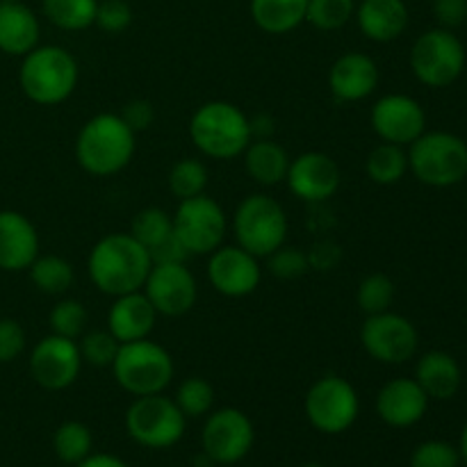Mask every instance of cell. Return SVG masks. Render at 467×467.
Returning <instances> with one entry per match:
<instances>
[{
	"instance_id": "6da1fadb",
	"label": "cell",
	"mask_w": 467,
	"mask_h": 467,
	"mask_svg": "<svg viewBox=\"0 0 467 467\" xmlns=\"http://www.w3.org/2000/svg\"><path fill=\"white\" fill-rule=\"evenodd\" d=\"M153 260L130 233H109L89 251L87 272L96 290L108 296H121L144 287Z\"/></svg>"
},
{
	"instance_id": "7a4b0ae2",
	"label": "cell",
	"mask_w": 467,
	"mask_h": 467,
	"mask_svg": "<svg viewBox=\"0 0 467 467\" xmlns=\"http://www.w3.org/2000/svg\"><path fill=\"white\" fill-rule=\"evenodd\" d=\"M137 150V132L128 128L121 114L100 112L80 128L76 137V160L82 171L96 178L121 173Z\"/></svg>"
},
{
	"instance_id": "3957f363",
	"label": "cell",
	"mask_w": 467,
	"mask_h": 467,
	"mask_svg": "<svg viewBox=\"0 0 467 467\" xmlns=\"http://www.w3.org/2000/svg\"><path fill=\"white\" fill-rule=\"evenodd\" d=\"M80 78L76 57L62 46H36L21 57L18 85L27 100L44 108L64 103L73 96Z\"/></svg>"
},
{
	"instance_id": "277c9868",
	"label": "cell",
	"mask_w": 467,
	"mask_h": 467,
	"mask_svg": "<svg viewBox=\"0 0 467 467\" xmlns=\"http://www.w3.org/2000/svg\"><path fill=\"white\" fill-rule=\"evenodd\" d=\"M190 140L205 158H242L254 140L251 119L228 100H208L192 114Z\"/></svg>"
},
{
	"instance_id": "5b68a950",
	"label": "cell",
	"mask_w": 467,
	"mask_h": 467,
	"mask_svg": "<svg viewBox=\"0 0 467 467\" xmlns=\"http://www.w3.org/2000/svg\"><path fill=\"white\" fill-rule=\"evenodd\" d=\"M409 171L422 185L454 187L467 176V141L454 132L424 130L409 146Z\"/></svg>"
},
{
	"instance_id": "8992f818",
	"label": "cell",
	"mask_w": 467,
	"mask_h": 467,
	"mask_svg": "<svg viewBox=\"0 0 467 467\" xmlns=\"http://www.w3.org/2000/svg\"><path fill=\"white\" fill-rule=\"evenodd\" d=\"M109 369L114 381L128 395H160L173 379V358L162 345L144 337L137 342H123Z\"/></svg>"
},
{
	"instance_id": "52a82bcc",
	"label": "cell",
	"mask_w": 467,
	"mask_h": 467,
	"mask_svg": "<svg viewBox=\"0 0 467 467\" xmlns=\"http://www.w3.org/2000/svg\"><path fill=\"white\" fill-rule=\"evenodd\" d=\"M287 214L274 196L249 194L240 201L233 214V233L237 246L249 251L255 258H267L269 254L287 242Z\"/></svg>"
},
{
	"instance_id": "ba28073f",
	"label": "cell",
	"mask_w": 467,
	"mask_h": 467,
	"mask_svg": "<svg viewBox=\"0 0 467 467\" xmlns=\"http://www.w3.org/2000/svg\"><path fill=\"white\" fill-rule=\"evenodd\" d=\"M410 71L431 89L454 85L465 68V46L445 27H433L420 35L410 48Z\"/></svg>"
},
{
	"instance_id": "9c48e42d",
	"label": "cell",
	"mask_w": 467,
	"mask_h": 467,
	"mask_svg": "<svg viewBox=\"0 0 467 467\" xmlns=\"http://www.w3.org/2000/svg\"><path fill=\"white\" fill-rule=\"evenodd\" d=\"M187 418L171 397H135L126 413V429L132 441L149 450H167L185 436Z\"/></svg>"
},
{
	"instance_id": "30bf717a",
	"label": "cell",
	"mask_w": 467,
	"mask_h": 467,
	"mask_svg": "<svg viewBox=\"0 0 467 467\" xmlns=\"http://www.w3.org/2000/svg\"><path fill=\"white\" fill-rule=\"evenodd\" d=\"M304 409L306 418L317 431L337 436L351 429V424L358 420V392L347 379L327 374L308 388Z\"/></svg>"
},
{
	"instance_id": "8fae6325",
	"label": "cell",
	"mask_w": 467,
	"mask_h": 467,
	"mask_svg": "<svg viewBox=\"0 0 467 467\" xmlns=\"http://www.w3.org/2000/svg\"><path fill=\"white\" fill-rule=\"evenodd\" d=\"M173 217V233L190 255H210L223 244L228 233L226 210L210 196L178 201Z\"/></svg>"
},
{
	"instance_id": "7c38bea8",
	"label": "cell",
	"mask_w": 467,
	"mask_h": 467,
	"mask_svg": "<svg viewBox=\"0 0 467 467\" xmlns=\"http://www.w3.org/2000/svg\"><path fill=\"white\" fill-rule=\"evenodd\" d=\"M360 345L377 363L404 365L418 354L420 336L409 317L386 310L365 317L360 327Z\"/></svg>"
},
{
	"instance_id": "4fadbf2b",
	"label": "cell",
	"mask_w": 467,
	"mask_h": 467,
	"mask_svg": "<svg viewBox=\"0 0 467 467\" xmlns=\"http://www.w3.org/2000/svg\"><path fill=\"white\" fill-rule=\"evenodd\" d=\"M141 292L162 317H182L199 299V285L185 263H153Z\"/></svg>"
},
{
	"instance_id": "5bb4252c",
	"label": "cell",
	"mask_w": 467,
	"mask_h": 467,
	"mask_svg": "<svg viewBox=\"0 0 467 467\" xmlns=\"http://www.w3.org/2000/svg\"><path fill=\"white\" fill-rule=\"evenodd\" d=\"M254 424L240 409H219L208 413L203 427V451L213 463H240L254 447Z\"/></svg>"
},
{
	"instance_id": "9a60e30c",
	"label": "cell",
	"mask_w": 467,
	"mask_h": 467,
	"mask_svg": "<svg viewBox=\"0 0 467 467\" xmlns=\"http://www.w3.org/2000/svg\"><path fill=\"white\" fill-rule=\"evenodd\" d=\"M82 365L85 363H82L80 349H78V340L50 333L32 347L30 374L36 386H41L44 390H67L78 381Z\"/></svg>"
},
{
	"instance_id": "2e32d148",
	"label": "cell",
	"mask_w": 467,
	"mask_h": 467,
	"mask_svg": "<svg viewBox=\"0 0 467 467\" xmlns=\"http://www.w3.org/2000/svg\"><path fill=\"white\" fill-rule=\"evenodd\" d=\"M208 281L228 299H244L258 290L263 269L255 255L237 244H222L208 255Z\"/></svg>"
},
{
	"instance_id": "e0dca14e",
	"label": "cell",
	"mask_w": 467,
	"mask_h": 467,
	"mask_svg": "<svg viewBox=\"0 0 467 467\" xmlns=\"http://www.w3.org/2000/svg\"><path fill=\"white\" fill-rule=\"evenodd\" d=\"M369 126L381 141L410 146L427 130V114L409 94H386L372 105Z\"/></svg>"
},
{
	"instance_id": "ac0fdd59",
	"label": "cell",
	"mask_w": 467,
	"mask_h": 467,
	"mask_svg": "<svg viewBox=\"0 0 467 467\" xmlns=\"http://www.w3.org/2000/svg\"><path fill=\"white\" fill-rule=\"evenodd\" d=\"M285 182L299 201L324 203L340 190L342 171L331 155L322 150H308L292 158Z\"/></svg>"
},
{
	"instance_id": "d6986e66",
	"label": "cell",
	"mask_w": 467,
	"mask_h": 467,
	"mask_svg": "<svg viewBox=\"0 0 467 467\" xmlns=\"http://www.w3.org/2000/svg\"><path fill=\"white\" fill-rule=\"evenodd\" d=\"M381 73L379 64L365 53H345L331 64L328 87L337 103H358L377 91Z\"/></svg>"
},
{
	"instance_id": "ffe728a7",
	"label": "cell",
	"mask_w": 467,
	"mask_h": 467,
	"mask_svg": "<svg viewBox=\"0 0 467 467\" xmlns=\"http://www.w3.org/2000/svg\"><path fill=\"white\" fill-rule=\"evenodd\" d=\"M429 401L431 400L415 379H392L379 390L377 413L388 427L409 429L427 415Z\"/></svg>"
},
{
	"instance_id": "44dd1931",
	"label": "cell",
	"mask_w": 467,
	"mask_h": 467,
	"mask_svg": "<svg viewBox=\"0 0 467 467\" xmlns=\"http://www.w3.org/2000/svg\"><path fill=\"white\" fill-rule=\"evenodd\" d=\"M39 255V233L18 210H0V269L27 272Z\"/></svg>"
},
{
	"instance_id": "7402d4cb",
	"label": "cell",
	"mask_w": 467,
	"mask_h": 467,
	"mask_svg": "<svg viewBox=\"0 0 467 467\" xmlns=\"http://www.w3.org/2000/svg\"><path fill=\"white\" fill-rule=\"evenodd\" d=\"M158 317L160 315L155 313L153 304L146 299L144 292H128V295L114 296V304L108 313V331L121 345L144 340L153 333Z\"/></svg>"
},
{
	"instance_id": "603a6c76",
	"label": "cell",
	"mask_w": 467,
	"mask_h": 467,
	"mask_svg": "<svg viewBox=\"0 0 467 467\" xmlns=\"http://www.w3.org/2000/svg\"><path fill=\"white\" fill-rule=\"evenodd\" d=\"M354 18L365 39L390 44L409 27V7L404 0H360Z\"/></svg>"
},
{
	"instance_id": "cb8c5ba5",
	"label": "cell",
	"mask_w": 467,
	"mask_h": 467,
	"mask_svg": "<svg viewBox=\"0 0 467 467\" xmlns=\"http://www.w3.org/2000/svg\"><path fill=\"white\" fill-rule=\"evenodd\" d=\"M41 26L36 14L21 0H0V53L23 57L39 46Z\"/></svg>"
},
{
	"instance_id": "d4e9b609",
	"label": "cell",
	"mask_w": 467,
	"mask_h": 467,
	"mask_svg": "<svg viewBox=\"0 0 467 467\" xmlns=\"http://www.w3.org/2000/svg\"><path fill=\"white\" fill-rule=\"evenodd\" d=\"M413 379L427 392L429 400L447 401L461 390L463 374H461V365L454 356L447 354V351L433 349L420 356Z\"/></svg>"
},
{
	"instance_id": "484cf974",
	"label": "cell",
	"mask_w": 467,
	"mask_h": 467,
	"mask_svg": "<svg viewBox=\"0 0 467 467\" xmlns=\"http://www.w3.org/2000/svg\"><path fill=\"white\" fill-rule=\"evenodd\" d=\"M242 160H244V169L251 181L263 187H276L285 182L292 162L285 146L274 141L272 137L251 140V144L242 153Z\"/></svg>"
},
{
	"instance_id": "4316f807",
	"label": "cell",
	"mask_w": 467,
	"mask_h": 467,
	"mask_svg": "<svg viewBox=\"0 0 467 467\" xmlns=\"http://www.w3.org/2000/svg\"><path fill=\"white\" fill-rule=\"evenodd\" d=\"M308 0H251L249 12L255 26L267 35H287L306 23Z\"/></svg>"
},
{
	"instance_id": "83f0119b",
	"label": "cell",
	"mask_w": 467,
	"mask_h": 467,
	"mask_svg": "<svg viewBox=\"0 0 467 467\" xmlns=\"http://www.w3.org/2000/svg\"><path fill=\"white\" fill-rule=\"evenodd\" d=\"M27 274H30V281L41 295L59 296L64 292L71 290V285L76 283V269L62 255H36L35 263L27 267Z\"/></svg>"
},
{
	"instance_id": "f1b7e54d",
	"label": "cell",
	"mask_w": 467,
	"mask_h": 467,
	"mask_svg": "<svg viewBox=\"0 0 467 467\" xmlns=\"http://www.w3.org/2000/svg\"><path fill=\"white\" fill-rule=\"evenodd\" d=\"M365 171H368L369 181L377 185H397L409 171V153L404 146L381 141L369 150L368 160H365Z\"/></svg>"
},
{
	"instance_id": "f546056e",
	"label": "cell",
	"mask_w": 467,
	"mask_h": 467,
	"mask_svg": "<svg viewBox=\"0 0 467 467\" xmlns=\"http://www.w3.org/2000/svg\"><path fill=\"white\" fill-rule=\"evenodd\" d=\"M99 0H41V12L64 32H82L94 26Z\"/></svg>"
},
{
	"instance_id": "4dcf8cb0",
	"label": "cell",
	"mask_w": 467,
	"mask_h": 467,
	"mask_svg": "<svg viewBox=\"0 0 467 467\" xmlns=\"http://www.w3.org/2000/svg\"><path fill=\"white\" fill-rule=\"evenodd\" d=\"M130 235L150 254L173 235V217L155 205L140 210L130 222Z\"/></svg>"
},
{
	"instance_id": "1f68e13d",
	"label": "cell",
	"mask_w": 467,
	"mask_h": 467,
	"mask_svg": "<svg viewBox=\"0 0 467 467\" xmlns=\"http://www.w3.org/2000/svg\"><path fill=\"white\" fill-rule=\"evenodd\" d=\"M208 167L196 158H182L169 169L167 185L169 192L176 196V201L194 199V196L205 194L208 187Z\"/></svg>"
},
{
	"instance_id": "d6a6232c",
	"label": "cell",
	"mask_w": 467,
	"mask_h": 467,
	"mask_svg": "<svg viewBox=\"0 0 467 467\" xmlns=\"http://www.w3.org/2000/svg\"><path fill=\"white\" fill-rule=\"evenodd\" d=\"M91 445H94L91 431L82 422H76V420L59 424L53 436L55 454L62 463L68 465H78L82 459H87L91 454Z\"/></svg>"
},
{
	"instance_id": "836d02e7",
	"label": "cell",
	"mask_w": 467,
	"mask_h": 467,
	"mask_svg": "<svg viewBox=\"0 0 467 467\" xmlns=\"http://www.w3.org/2000/svg\"><path fill=\"white\" fill-rule=\"evenodd\" d=\"M395 281L388 274L377 272L369 274V276H365L358 283V287H356V304H358V308L368 317V315H379L390 310L392 304H395Z\"/></svg>"
},
{
	"instance_id": "e575fe53",
	"label": "cell",
	"mask_w": 467,
	"mask_h": 467,
	"mask_svg": "<svg viewBox=\"0 0 467 467\" xmlns=\"http://www.w3.org/2000/svg\"><path fill=\"white\" fill-rule=\"evenodd\" d=\"M356 0H308L306 23L319 32L342 30L354 18Z\"/></svg>"
},
{
	"instance_id": "d590c367",
	"label": "cell",
	"mask_w": 467,
	"mask_h": 467,
	"mask_svg": "<svg viewBox=\"0 0 467 467\" xmlns=\"http://www.w3.org/2000/svg\"><path fill=\"white\" fill-rule=\"evenodd\" d=\"M173 401L185 418H203L214 409V388L208 379L190 377L178 386Z\"/></svg>"
},
{
	"instance_id": "8d00e7d4",
	"label": "cell",
	"mask_w": 467,
	"mask_h": 467,
	"mask_svg": "<svg viewBox=\"0 0 467 467\" xmlns=\"http://www.w3.org/2000/svg\"><path fill=\"white\" fill-rule=\"evenodd\" d=\"M87 308L78 299H59L48 315L50 333L78 340L87 328Z\"/></svg>"
},
{
	"instance_id": "74e56055",
	"label": "cell",
	"mask_w": 467,
	"mask_h": 467,
	"mask_svg": "<svg viewBox=\"0 0 467 467\" xmlns=\"http://www.w3.org/2000/svg\"><path fill=\"white\" fill-rule=\"evenodd\" d=\"M119 347H121V342L109 331H85L78 337L82 363L91 365V368H112Z\"/></svg>"
},
{
	"instance_id": "f35d334b",
	"label": "cell",
	"mask_w": 467,
	"mask_h": 467,
	"mask_svg": "<svg viewBox=\"0 0 467 467\" xmlns=\"http://www.w3.org/2000/svg\"><path fill=\"white\" fill-rule=\"evenodd\" d=\"M267 267L269 274L276 276L278 281H296L310 269V260L306 251H301L299 246H290L285 242L274 254L267 255Z\"/></svg>"
},
{
	"instance_id": "ab89813d",
	"label": "cell",
	"mask_w": 467,
	"mask_h": 467,
	"mask_svg": "<svg viewBox=\"0 0 467 467\" xmlns=\"http://www.w3.org/2000/svg\"><path fill=\"white\" fill-rule=\"evenodd\" d=\"M461 454L445 441H427L415 447L410 467H459Z\"/></svg>"
},
{
	"instance_id": "60d3db41",
	"label": "cell",
	"mask_w": 467,
	"mask_h": 467,
	"mask_svg": "<svg viewBox=\"0 0 467 467\" xmlns=\"http://www.w3.org/2000/svg\"><path fill=\"white\" fill-rule=\"evenodd\" d=\"M132 23V7L126 0H99L94 26L108 35L126 32Z\"/></svg>"
},
{
	"instance_id": "b9f144b4",
	"label": "cell",
	"mask_w": 467,
	"mask_h": 467,
	"mask_svg": "<svg viewBox=\"0 0 467 467\" xmlns=\"http://www.w3.org/2000/svg\"><path fill=\"white\" fill-rule=\"evenodd\" d=\"M26 345L27 337L21 322L12 317L0 319V365L16 360L26 351Z\"/></svg>"
},
{
	"instance_id": "7bdbcfd3",
	"label": "cell",
	"mask_w": 467,
	"mask_h": 467,
	"mask_svg": "<svg viewBox=\"0 0 467 467\" xmlns=\"http://www.w3.org/2000/svg\"><path fill=\"white\" fill-rule=\"evenodd\" d=\"M121 119L128 123L132 132L149 130L150 123L155 121V108L150 100L146 99H132L121 108Z\"/></svg>"
},
{
	"instance_id": "ee69618b",
	"label": "cell",
	"mask_w": 467,
	"mask_h": 467,
	"mask_svg": "<svg viewBox=\"0 0 467 467\" xmlns=\"http://www.w3.org/2000/svg\"><path fill=\"white\" fill-rule=\"evenodd\" d=\"M433 16L445 30H456L467 23V0H433Z\"/></svg>"
},
{
	"instance_id": "f6af8a7d",
	"label": "cell",
	"mask_w": 467,
	"mask_h": 467,
	"mask_svg": "<svg viewBox=\"0 0 467 467\" xmlns=\"http://www.w3.org/2000/svg\"><path fill=\"white\" fill-rule=\"evenodd\" d=\"M78 467H128V463L112 454H89L78 463Z\"/></svg>"
},
{
	"instance_id": "bcb514c9",
	"label": "cell",
	"mask_w": 467,
	"mask_h": 467,
	"mask_svg": "<svg viewBox=\"0 0 467 467\" xmlns=\"http://www.w3.org/2000/svg\"><path fill=\"white\" fill-rule=\"evenodd\" d=\"M274 126L272 119L267 114H258V117H251V132H254V140H263V137L272 135Z\"/></svg>"
},
{
	"instance_id": "7dc6e473",
	"label": "cell",
	"mask_w": 467,
	"mask_h": 467,
	"mask_svg": "<svg viewBox=\"0 0 467 467\" xmlns=\"http://www.w3.org/2000/svg\"><path fill=\"white\" fill-rule=\"evenodd\" d=\"M459 454H461V461L467 465V422L463 427V433H461V447H459Z\"/></svg>"
},
{
	"instance_id": "c3c4849f",
	"label": "cell",
	"mask_w": 467,
	"mask_h": 467,
	"mask_svg": "<svg viewBox=\"0 0 467 467\" xmlns=\"http://www.w3.org/2000/svg\"><path fill=\"white\" fill-rule=\"evenodd\" d=\"M301 467H324V465H319V463H306V465H301Z\"/></svg>"
},
{
	"instance_id": "681fc988",
	"label": "cell",
	"mask_w": 467,
	"mask_h": 467,
	"mask_svg": "<svg viewBox=\"0 0 467 467\" xmlns=\"http://www.w3.org/2000/svg\"><path fill=\"white\" fill-rule=\"evenodd\" d=\"M7 3H14V0H7Z\"/></svg>"
}]
</instances>
